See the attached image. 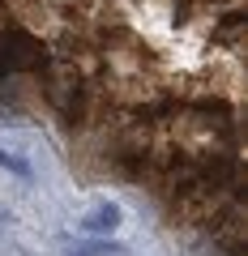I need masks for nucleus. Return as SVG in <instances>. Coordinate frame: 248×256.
Segmentation results:
<instances>
[{
    "label": "nucleus",
    "mask_w": 248,
    "mask_h": 256,
    "mask_svg": "<svg viewBox=\"0 0 248 256\" xmlns=\"http://www.w3.org/2000/svg\"><path fill=\"white\" fill-rule=\"evenodd\" d=\"M43 64V47L26 30H5L0 34V73H26Z\"/></svg>",
    "instance_id": "f257e3e1"
},
{
    "label": "nucleus",
    "mask_w": 248,
    "mask_h": 256,
    "mask_svg": "<svg viewBox=\"0 0 248 256\" xmlns=\"http://www.w3.org/2000/svg\"><path fill=\"white\" fill-rule=\"evenodd\" d=\"M47 98L56 102V111L65 120L82 116V82H77L73 68H52L47 73Z\"/></svg>",
    "instance_id": "f03ea898"
},
{
    "label": "nucleus",
    "mask_w": 248,
    "mask_h": 256,
    "mask_svg": "<svg viewBox=\"0 0 248 256\" xmlns=\"http://www.w3.org/2000/svg\"><path fill=\"white\" fill-rule=\"evenodd\" d=\"M120 218H124V214H120V205H99V210H90V214L82 218V226L94 230V235H107V230L120 226Z\"/></svg>",
    "instance_id": "7ed1b4c3"
},
{
    "label": "nucleus",
    "mask_w": 248,
    "mask_h": 256,
    "mask_svg": "<svg viewBox=\"0 0 248 256\" xmlns=\"http://www.w3.org/2000/svg\"><path fill=\"white\" fill-rule=\"evenodd\" d=\"M73 256H124L120 244H86V248H73Z\"/></svg>",
    "instance_id": "20e7f679"
},
{
    "label": "nucleus",
    "mask_w": 248,
    "mask_h": 256,
    "mask_svg": "<svg viewBox=\"0 0 248 256\" xmlns=\"http://www.w3.org/2000/svg\"><path fill=\"white\" fill-rule=\"evenodd\" d=\"M0 166H9L13 175H30V166L22 162V158H13V154H9V150H5V146H0Z\"/></svg>",
    "instance_id": "39448f33"
}]
</instances>
